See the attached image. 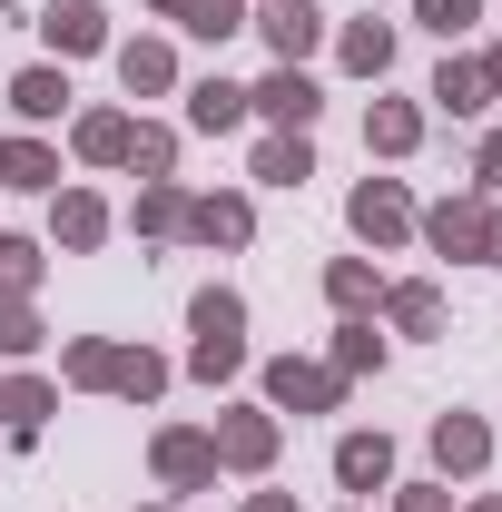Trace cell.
Listing matches in <instances>:
<instances>
[{
    "instance_id": "cell-1",
    "label": "cell",
    "mask_w": 502,
    "mask_h": 512,
    "mask_svg": "<svg viewBox=\"0 0 502 512\" xmlns=\"http://www.w3.org/2000/svg\"><path fill=\"white\" fill-rule=\"evenodd\" d=\"M60 375L79 394H128V404H148V394H168V365L148 355V345H109V335H69Z\"/></svg>"
},
{
    "instance_id": "cell-2",
    "label": "cell",
    "mask_w": 502,
    "mask_h": 512,
    "mask_svg": "<svg viewBox=\"0 0 502 512\" xmlns=\"http://www.w3.org/2000/svg\"><path fill=\"white\" fill-rule=\"evenodd\" d=\"M266 404H286V414H335V404H345V375H335V365H306V355H276V365H266Z\"/></svg>"
},
{
    "instance_id": "cell-3",
    "label": "cell",
    "mask_w": 502,
    "mask_h": 512,
    "mask_svg": "<svg viewBox=\"0 0 502 512\" xmlns=\"http://www.w3.org/2000/svg\"><path fill=\"white\" fill-rule=\"evenodd\" d=\"M247 109H256V119H276V128H296V138H306V128H315V109H325V89H315L306 69H266V79L247 89Z\"/></svg>"
},
{
    "instance_id": "cell-4",
    "label": "cell",
    "mask_w": 502,
    "mask_h": 512,
    "mask_svg": "<svg viewBox=\"0 0 502 512\" xmlns=\"http://www.w3.org/2000/svg\"><path fill=\"white\" fill-rule=\"evenodd\" d=\"M345 217H355V237H365V247H394V237H414V197L394 188V178H365V188L345 197Z\"/></svg>"
},
{
    "instance_id": "cell-5",
    "label": "cell",
    "mask_w": 502,
    "mask_h": 512,
    "mask_svg": "<svg viewBox=\"0 0 502 512\" xmlns=\"http://www.w3.org/2000/svg\"><path fill=\"white\" fill-rule=\"evenodd\" d=\"M148 463H158V483H168V493H207V483H217V444L188 434V424H168V434L148 444Z\"/></svg>"
},
{
    "instance_id": "cell-6",
    "label": "cell",
    "mask_w": 502,
    "mask_h": 512,
    "mask_svg": "<svg viewBox=\"0 0 502 512\" xmlns=\"http://www.w3.org/2000/svg\"><path fill=\"white\" fill-rule=\"evenodd\" d=\"M207 444H217V463H227V473H266V463H276V414L237 404V414H227Z\"/></svg>"
},
{
    "instance_id": "cell-7",
    "label": "cell",
    "mask_w": 502,
    "mask_h": 512,
    "mask_svg": "<svg viewBox=\"0 0 502 512\" xmlns=\"http://www.w3.org/2000/svg\"><path fill=\"white\" fill-rule=\"evenodd\" d=\"M247 30H266V50H276V69H306V50L325 40V20H315L306 0H266Z\"/></svg>"
},
{
    "instance_id": "cell-8",
    "label": "cell",
    "mask_w": 502,
    "mask_h": 512,
    "mask_svg": "<svg viewBox=\"0 0 502 512\" xmlns=\"http://www.w3.org/2000/svg\"><path fill=\"white\" fill-rule=\"evenodd\" d=\"M424 237H434V256H483V237H493V207H483V197H443L434 217H424Z\"/></svg>"
},
{
    "instance_id": "cell-9",
    "label": "cell",
    "mask_w": 502,
    "mask_h": 512,
    "mask_svg": "<svg viewBox=\"0 0 502 512\" xmlns=\"http://www.w3.org/2000/svg\"><path fill=\"white\" fill-rule=\"evenodd\" d=\"M40 30H50V50H60V60L109 50V10H99V0H50V10H40Z\"/></svg>"
},
{
    "instance_id": "cell-10",
    "label": "cell",
    "mask_w": 502,
    "mask_h": 512,
    "mask_svg": "<svg viewBox=\"0 0 502 512\" xmlns=\"http://www.w3.org/2000/svg\"><path fill=\"white\" fill-rule=\"evenodd\" d=\"M188 237H197V247H247L256 207H247V197H188Z\"/></svg>"
},
{
    "instance_id": "cell-11",
    "label": "cell",
    "mask_w": 502,
    "mask_h": 512,
    "mask_svg": "<svg viewBox=\"0 0 502 512\" xmlns=\"http://www.w3.org/2000/svg\"><path fill=\"white\" fill-rule=\"evenodd\" d=\"M434 463L443 473H483V463H493V424H483V414H443L434 424Z\"/></svg>"
},
{
    "instance_id": "cell-12",
    "label": "cell",
    "mask_w": 502,
    "mask_h": 512,
    "mask_svg": "<svg viewBox=\"0 0 502 512\" xmlns=\"http://www.w3.org/2000/svg\"><path fill=\"white\" fill-rule=\"evenodd\" d=\"M335 483H345V493H384V483H394V444H384V434H345V444H335Z\"/></svg>"
},
{
    "instance_id": "cell-13",
    "label": "cell",
    "mask_w": 502,
    "mask_h": 512,
    "mask_svg": "<svg viewBox=\"0 0 502 512\" xmlns=\"http://www.w3.org/2000/svg\"><path fill=\"white\" fill-rule=\"evenodd\" d=\"M128 227H138V237H188V188H178V178H138Z\"/></svg>"
},
{
    "instance_id": "cell-14",
    "label": "cell",
    "mask_w": 502,
    "mask_h": 512,
    "mask_svg": "<svg viewBox=\"0 0 502 512\" xmlns=\"http://www.w3.org/2000/svg\"><path fill=\"white\" fill-rule=\"evenodd\" d=\"M50 404H60V394H50L40 375H10V384H0V434H10V444H30V434L50 424Z\"/></svg>"
},
{
    "instance_id": "cell-15",
    "label": "cell",
    "mask_w": 502,
    "mask_h": 512,
    "mask_svg": "<svg viewBox=\"0 0 502 512\" xmlns=\"http://www.w3.org/2000/svg\"><path fill=\"white\" fill-rule=\"evenodd\" d=\"M335 60L355 69V79H384V69H394V30H384V20H345V30H335Z\"/></svg>"
},
{
    "instance_id": "cell-16",
    "label": "cell",
    "mask_w": 502,
    "mask_h": 512,
    "mask_svg": "<svg viewBox=\"0 0 502 512\" xmlns=\"http://www.w3.org/2000/svg\"><path fill=\"white\" fill-rule=\"evenodd\" d=\"M414 138H424V109H414V99H375V109H365V148H375V158H404Z\"/></svg>"
},
{
    "instance_id": "cell-17",
    "label": "cell",
    "mask_w": 502,
    "mask_h": 512,
    "mask_svg": "<svg viewBox=\"0 0 502 512\" xmlns=\"http://www.w3.org/2000/svg\"><path fill=\"white\" fill-rule=\"evenodd\" d=\"M434 109H453V119L493 109V79H483V60H443V69H434Z\"/></svg>"
},
{
    "instance_id": "cell-18",
    "label": "cell",
    "mask_w": 502,
    "mask_h": 512,
    "mask_svg": "<svg viewBox=\"0 0 502 512\" xmlns=\"http://www.w3.org/2000/svg\"><path fill=\"white\" fill-rule=\"evenodd\" d=\"M237 119H247V89L207 69V79H197V89H188V128H207V138H217V128H237Z\"/></svg>"
},
{
    "instance_id": "cell-19",
    "label": "cell",
    "mask_w": 502,
    "mask_h": 512,
    "mask_svg": "<svg viewBox=\"0 0 502 512\" xmlns=\"http://www.w3.org/2000/svg\"><path fill=\"white\" fill-rule=\"evenodd\" d=\"M128 138H138V119L89 109V119H79V158H89V168H128Z\"/></svg>"
},
{
    "instance_id": "cell-20",
    "label": "cell",
    "mask_w": 502,
    "mask_h": 512,
    "mask_svg": "<svg viewBox=\"0 0 502 512\" xmlns=\"http://www.w3.org/2000/svg\"><path fill=\"white\" fill-rule=\"evenodd\" d=\"M148 10H168V20H178V30H197V40L247 30V0H148Z\"/></svg>"
},
{
    "instance_id": "cell-21",
    "label": "cell",
    "mask_w": 502,
    "mask_h": 512,
    "mask_svg": "<svg viewBox=\"0 0 502 512\" xmlns=\"http://www.w3.org/2000/svg\"><path fill=\"white\" fill-rule=\"evenodd\" d=\"M119 79H128V99H148V89L178 79V50H168V40H128V50H119Z\"/></svg>"
},
{
    "instance_id": "cell-22",
    "label": "cell",
    "mask_w": 502,
    "mask_h": 512,
    "mask_svg": "<svg viewBox=\"0 0 502 512\" xmlns=\"http://www.w3.org/2000/svg\"><path fill=\"white\" fill-rule=\"evenodd\" d=\"M0 188H60V158L40 138H0Z\"/></svg>"
},
{
    "instance_id": "cell-23",
    "label": "cell",
    "mask_w": 502,
    "mask_h": 512,
    "mask_svg": "<svg viewBox=\"0 0 502 512\" xmlns=\"http://www.w3.org/2000/svg\"><path fill=\"white\" fill-rule=\"evenodd\" d=\"M256 178H266V188H306V178H315V158H306V138H296V128H276V138H266V148H256Z\"/></svg>"
},
{
    "instance_id": "cell-24",
    "label": "cell",
    "mask_w": 502,
    "mask_h": 512,
    "mask_svg": "<svg viewBox=\"0 0 502 512\" xmlns=\"http://www.w3.org/2000/svg\"><path fill=\"white\" fill-rule=\"evenodd\" d=\"M10 109H20L30 128L60 119V109H69V79H60V69H20V79H10Z\"/></svg>"
},
{
    "instance_id": "cell-25",
    "label": "cell",
    "mask_w": 502,
    "mask_h": 512,
    "mask_svg": "<svg viewBox=\"0 0 502 512\" xmlns=\"http://www.w3.org/2000/svg\"><path fill=\"white\" fill-rule=\"evenodd\" d=\"M99 237H109V197L69 188V197H60V247H99Z\"/></svg>"
},
{
    "instance_id": "cell-26",
    "label": "cell",
    "mask_w": 502,
    "mask_h": 512,
    "mask_svg": "<svg viewBox=\"0 0 502 512\" xmlns=\"http://www.w3.org/2000/svg\"><path fill=\"white\" fill-rule=\"evenodd\" d=\"M384 316L404 325V335H443V296L414 276V286H394V296H384Z\"/></svg>"
},
{
    "instance_id": "cell-27",
    "label": "cell",
    "mask_w": 502,
    "mask_h": 512,
    "mask_svg": "<svg viewBox=\"0 0 502 512\" xmlns=\"http://www.w3.org/2000/svg\"><path fill=\"white\" fill-rule=\"evenodd\" d=\"M325 296H335L345 316H365L384 286H375V266H365V256H335V266H325Z\"/></svg>"
},
{
    "instance_id": "cell-28",
    "label": "cell",
    "mask_w": 502,
    "mask_h": 512,
    "mask_svg": "<svg viewBox=\"0 0 502 512\" xmlns=\"http://www.w3.org/2000/svg\"><path fill=\"white\" fill-rule=\"evenodd\" d=\"M188 375H207V384L247 375V335H197V345H188Z\"/></svg>"
},
{
    "instance_id": "cell-29",
    "label": "cell",
    "mask_w": 502,
    "mask_h": 512,
    "mask_svg": "<svg viewBox=\"0 0 502 512\" xmlns=\"http://www.w3.org/2000/svg\"><path fill=\"white\" fill-rule=\"evenodd\" d=\"M375 365H384V335L365 316H345V335H335V375L355 384V375H375Z\"/></svg>"
},
{
    "instance_id": "cell-30",
    "label": "cell",
    "mask_w": 502,
    "mask_h": 512,
    "mask_svg": "<svg viewBox=\"0 0 502 512\" xmlns=\"http://www.w3.org/2000/svg\"><path fill=\"white\" fill-rule=\"evenodd\" d=\"M40 286V247L30 237H0V296H30Z\"/></svg>"
},
{
    "instance_id": "cell-31",
    "label": "cell",
    "mask_w": 502,
    "mask_h": 512,
    "mask_svg": "<svg viewBox=\"0 0 502 512\" xmlns=\"http://www.w3.org/2000/svg\"><path fill=\"white\" fill-rule=\"evenodd\" d=\"M414 20H424L434 40H463V30L483 20V0H414Z\"/></svg>"
},
{
    "instance_id": "cell-32",
    "label": "cell",
    "mask_w": 502,
    "mask_h": 512,
    "mask_svg": "<svg viewBox=\"0 0 502 512\" xmlns=\"http://www.w3.org/2000/svg\"><path fill=\"white\" fill-rule=\"evenodd\" d=\"M128 168H138V178H168V168H178V138H168V128H138V138H128Z\"/></svg>"
},
{
    "instance_id": "cell-33",
    "label": "cell",
    "mask_w": 502,
    "mask_h": 512,
    "mask_svg": "<svg viewBox=\"0 0 502 512\" xmlns=\"http://www.w3.org/2000/svg\"><path fill=\"white\" fill-rule=\"evenodd\" d=\"M40 345V316H30V296H0V355H30Z\"/></svg>"
},
{
    "instance_id": "cell-34",
    "label": "cell",
    "mask_w": 502,
    "mask_h": 512,
    "mask_svg": "<svg viewBox=\"0 0 502 512\" xmlns=\"http://www.w3.org/2000/svg\"><path fill=\"white\" fill-rule=\"evenodd\" d=\"M394 512H453V493H443V483H404V503Z\"/></svg>"
},
{
    "instance_id": "cell-35",
    "label": "cell",
    "mask_w": 502,
    "mask_h": 512,
    "mask_svg": "<svg viewBox=\"0 0 502 512\" xmlns=\"http://www.w3.org/2000/svg\"><path fill=\"white\" fill-rule=\"evenodd\" d=\"M473 178H483V188H502V128L483 138V158H473Z\"/></svg>"
},
{
    "instance_id": "cell-36",
    "label": "cell",
    "mask_w": 502,
    "mask_h": 512,
    "mask_svg": "<svg viewBox=\"0 0 502 512\" xmlns=\"http://www.w3.org/2000/svg\"><path fill=\"white\" fill-rule=\"evenodd\" d=\"M247 512H296V503H286V493H247Z\"/></svg>"
},
{
    "instance_id": "cell-37",
    "label": "cell",
    "mask_w": 502,
    "mask_h": 512,
    "mask_svg": "<svg viewBox=\"0 0 502 512\" xmlns=\"http://www.w3.org/2000/svg\"><path fill=\"white\" fill-rule=\"evenodd\" d=\"M483 266H502V207H493V237H483Z\"/></svg>"
},
{
    "instance_id": "cell-38",
    "label": "cell",
    "mask_w": 502,
    "mask_h": 512,
    "mask_svg": "<svg viewBox=\"0 0 502 512\" xmlns=\"http://www.w3.org/2000/svg\"><path fill=\"white\" fill-rule=\"evenodd\" d=\"M483 79H493V99H502V40H493V50H483Z\"/></svg>"
},
{
    "instance_id": "cell-39",
    "label": "cell",
    "mask_w": 502,
    "mask_h": 512,
    "mask_svg": "<svg viewBox=\"0 0 502 512\" xmlns=\"http://www.w3.org/2000/svg\"><path fill=\"white\" fill-rule=\"evenodd\" d=\"M473 512H502V503H473Z\"/></svg>"
},
{
    "instance_id": "cell-40",
    "label": "cell",
    "mask_w": 502,
    "mask_h": 512,
    "mask_svg": "<svg viewBox=\"0 0 502 512\" xmlns=\"http://www.w3.org/2000/svg\"><path fill=\"white\" fill-rule=\"evenodd\" d=\"M0 10H20V0H0Z\"/></svg>"
},
{
    "instance_id": "cell-41",
    "label": "cell",
    "mask_w": 502,
    "mask_h": 512,
    "mask_svg": "<svg viewBox=\"0 0 502 512\" xmlns=\"http://www.w3.org/2000/svg\"><path fill=\"white\" fill-rule=\"evenodd\" d=\"M148 512H168V503H148Z\"/></svg>"
}]
</instances>
